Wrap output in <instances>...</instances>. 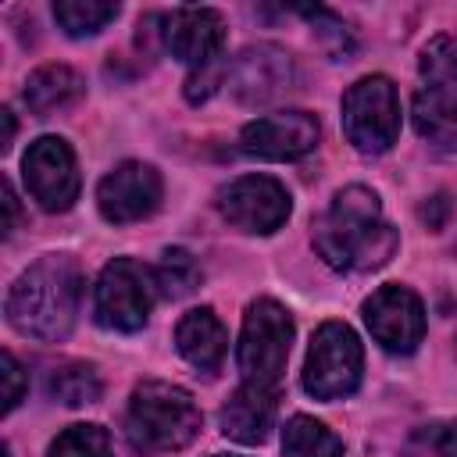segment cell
I'll use <instances>...</instances> for the list:
<instances>
[{"mask_svg": "<svg viewBox=\"0 0 457 457\" xmlns=\"http://www.w3.org/2000/svg\"><path fill=\"white\" fill-rule=\"evenodd\" d=\"M314 250L328 268L371 271L396 250V228L382 221V204L368 186H346L314 225Z\"/></svg>", "mask_w": 457, "mask_h": 457, "instance_id": "1", "label": "cell"}, {"mask_svg": "<svg viewBox=\"0 0 457 457\" xmlns=\"http://www.w3.org/2000/svg\"><path fill=\"white\" fill-rule=\"evenodd\" d=\"M82 303V271L68 253H50L21 271L7 293V321L32 339L57 343L71 332Z\"/></svg>", "mask_w": 457, "mask_h": 457, "instance_id": "2", "label": "cell"}, {"mask_svg": "<svg viewBox=\"0 0 457 457\" xmlns=\"http://www.w3.org/2000/svg\"><path fill=\"white\" fill-rule=\"evenodd\" d=\"M200 425H204V414L182 386L139 382L132 389V400L125 411V432L139 453L182 450L196 439Z\"/></svg>", "mask_w": 457, "mask_h": 457, "instance_id": "3", "label": "cell"}, {"mask_svg": "<svg viewBox=\"0 0 457 457\" xmlns=\"http://www.w3.org/2000/svg\"><path fill=\"white\" fill-rule=\"evenodd\" d=\"M289 343H293V318H289V311L282 303L268 300V296L253 300L246 307L243 332H239V353H236L243 382L275 389V382L286 371Z\"/></svg>", "mask_w": 457, "mask_h": 457, "instance_id": "4", "label": "cell"}, {"mask_svg": "<svg viewBox=\"0 0 457 457\" xmlns=\"http://www.w3.org/2000/svg\"><path fill=\"white\" fill-rule=\"evenodd\" d=\"M364 350L357 332L346 321H325L307 350L303 364V389L314 400H339L361 386Z\"/></svg>", "mask_w": 457, "mask_h": 457, "instance_id": "5", "label": "cell"}, {"mask_svg": "<svg viewBox=\"0 0 457 457\" xmlns=\"http://www.w3.org/2000/svg\"><path fill=\"white\" fill-rule=\"evenodd\" d=\"M343 132L361 154H386L400 132V96L386 75L357 79L343 96Z\"/></svg>", "mask_w": 457, "mask_h": 457, "instance_id": "6", "label": "cell"}, {"mask_svg": "<svg viewBox=\"0 0 457 457\" xmlns=\"http://www.w3.org/2000/svg\"><path fill=\"white\" fill-rule=\"evenodd\" d=\"M154 296H157L154 271L143 268L132 257H114L100 271V278H96L93 311H96V321L104 328L136 332V328L146 325V314L154 307Z\"/></svg>", "mask_w": 457, "mask_h": 457, "instance_id": "7", "label": "cell"}, {"mask_svg": "<svg viewBox=\"0 0 457 457\" xmlns=\"http://www.w3.org/2000/svg\"><path fill=\"white\" fill-rule=\"evenodd\" d=\"M289 207L293 204H289L286 186L268 175H243L218 193L221 218L228 225H236L243 232H257V236L282 228L289 218Z\"/></svg>", "mask_w": 457, "mask_h": 457, "instance_id": "8", "label": "cell"}, {"mask_svg": "<svg viewBox=\"0 0 457 457\" xmlns=\"http://www.w3.org/2000/svg\"><path fill=\"white\" fill-rule=\"evenodd\" d=\"M21 175L46 211H68L79 200V164L61 136H39L21 157Z\"/></svg>", "mask_w": 457, "mask_h": 457, "instance_id": "9", "label": "cell"}, {"mask_svg": "<svg viewBox=\"0 0 457 457\" xmlns=\"http://www.w3.org/2000/svg\"><path fill=\"white\" fill-rule=\"evenodd\" d=\"M364 325L389 353H414L425 336V307L407 286H382L364 300Z\"/></svg>", "mask_w": 457, "mask_h": 457, "instance_id": "10", "label": "cell"}, {"mask_svg": "<svg viewBox=\"0 0 457 457\" xmlns=\"http://www.w3.org/2000/svg\"><path fill=\"white\" fill-rule=\"evenodd\" d=\"M318 118L307 111H278V114H264L243 125L239 132V146L250 157H264V161H296L303 154H311L318 146Z\"/></svg>", "mask_w": 457, "mask_h": 457, "instance_id": "11", "label": "cell"}, {"mask_svg": "<svg viewBox=\"0 0 457 457\" xmlns=\"http://www.w3.org/2000/svg\"><path fill=\"white\" fill-rule=\"evenodd\" d=\"M296 82V64L282 46H246L228 68V89L239 104H271Z\"/></svg>", "mask_w": 457, "mask_h": 457, "instance_id": "12", "label": "cell"}, {"mask_svg": "<svg viewBox=\"0 0 457 457\" xmlns=\"http://www.w3.org/2000/svg\"><path fill=\"white\" fill-rule=\"evenodd\" d=\"M161 204V175L154 164L125 161L114 171H107L96 186V207L107 221L125 225L154 214Z\"/></svg>", "mask_w": 457, "mask_h": 457, "instance_id": "13", "label": "cell"}, {"mask_svg": "<svg viewBox=\"0 0 457 457\" xmlns=\"http://www.w3.org/2000/svg\"><path fill=\"white\" fill-rule=\"evenodd\" d=\"M161 39L179 61H186L189 68H204L221 57L225 21L211 7H179V11L164 14Z\"/></svg>", "mask_w": 457, "mask_h": 457, "instance_id": "14", "label": "cell"}, {"mask_svg": "<svg viewBox=\"0 0 457 457\" xmlns=\"http://www.w3.org/2000/svg\"><path fill=\"white\" fill-rule=\"evenodd\" d=\"M275 411H278V396L275 389L268 386H253V382H243L228 403L221 407V432L236 443H264L271 425H275Z\"/></svg>", "mask_w": 457, "mask_h": 457, "instance_id": "15", "label": "cell"}, {"mask_svg": "<svg viewBox=\"0 0 457 457\" xmlns=\"http://www.w3.org/2000/svg\"><path fill=\"white\" fill-rule=\"evenodd\" d=\"M175 346L196 371L214 375L225 361L228 336H225V325L218 321V314L211 307H193L189 314H182V321L175 328Z\"/></svg>", "mask_w": 457, "mask_h": 457, "instance_id": "16", "label": "cell"}, {"mask_svg": "<svg viewBox=\"0 0 457 457\" xmlns=\"http://www.w3.org/2000/svg\"><path fill=\"white\" fill-rule=\"evenodd\" d=\"M82 89H86V82H82V75L75 68H68V64H43V68H36L29 75L21 96H25V104H29L32 114L46 118L54 111L75 104L82 96Z\"/></svg>", "mask_w": 457, "mask_h": 457, "instance_id": "17", "label": "cell"}, {"mask_svg": "<svg viewBox=\"0 0 457 457\" xmlns=\"http://www.w3.org/2000/svg\"><path fill=\"white\" fill-rule=\"evenodd\" d=\"M414 129L439 150H457V96L443 89H421L414 96Z\"/></svg>", "mask_w": 457, "mask_h": 457, "instance_id": "18", "label": "cell"}, {"mask_svg": "<svg viewBox=\"0 0 457 457\" xmlns=\"http://www.w3.org/2000/svg\"><path fill=\"white\" fill-rule=\"evenodd\" d=\"M282 457H343V439L321 421L296 414L282 428Z\"/></svg>", "mask_w": 457, "mask_h": 457, "instance_id": "19", "label": "cell"}, {"mask_svg": "<svg viewBox=\"0 0 457 457\" xmlns=\"http://www.w3.org/2000/svg\"><path fill=\"white\" fill-rule=\"evenodd\" d=\"M104 393V382L96 375L93 364H61L50 371V396H57L64 407H82V403H96Z\"/></svg>", "mask_w": 457, "mask_h": 457, "instance_id": "20", "label": "cell"}, {"mask_svg": "<svg viewBox=\"0 0 457 457\" xmlns=\"http://www.w3.org/2000/svg\"><path fill=\"white\" fill-rule=\"evenodd\" d=\"M154 282H157V293H164L168 300H182L200 286V264L189 250L168 246L161 253V264L154 268Z\"/></svg>", "mask_w": 457, "mask_h": 457, "instance_id": "21", "label": "cell"}, {"mask_svg": "<svg viewBox=\"0 0 457 457\" xmlns=\"http://www.w3.org/2000/svg\"><path fill=\"white\" fill-rule=\"evenodd\" d=\"M54 18L68 36H96L107 21L118 18V4H107V0H57Z\"/></svg>", "mask_w": 457, "mask_h": 457, "instance_id": "22", "label": "cell"}, {"mask_svg": "<svg viewBox=\"0 0 457 457\" xmlns=\"http://www.w3.org/2000/svg\"><path fill=\"white\" fill-rule=\"evenodd\" d=\"M46 457H114V446H111L107 428H100V425H71L50 443Z\"/></svg>", "mask_w": 457, "mask_h": 457, "instance_id": "23", "label": "cell"}, {"mask_svg": "<svg viewBox=\"0 0 457 457\" xmlns=\"http://www.w3.org/2000/svg\"><path fill=\"white\" fill-rule=\"evenodd\" d=\"M421 75L432 82V89L457 96V36H436L421 50Z\"/></svg>", "mask_w": 457, "mask_h": 457, "instance_id": "24", "label": "cell"}, {"mask_svg": "<svg viewBox=\"0 0 457 457\" xmlns=\"http://www.w3.org/2000/svg\"><path fill=\"white\" fill-rule=\"evenodd\" d=\"M300 14L311 21L318 43L325 46V54L332 61H346L353 54V36H350V29H346V21L339 14H332L325 7H300Z\"/></svg>", "mask_w": 457, "mask_h": 457, "instance_id": "25", "label": "cell"}, {"mask_svg": "<svg viewBox=\"0 0 457 457\" xmlns=\"http://www.w3.org/2000/svg\"><path fill=\"white\" fill-rule=\"evenodd\" d=\"M221 57L218 61H211V64H204V68H193L189 71V79H186V100L189 104H204V100H211V93L221 86Z\"/></svg>", "mask_w": 457, "mask_h": 457, "instance_id": "26", "label": "cell"}, {"mask_svg": "<svg viewBox=\"0 0 457 457\" xmlns=\"http://www.w3.org/2000/svg\"><path fill=\"white\" fill-rule=\"evenodd\" d=\"M0 368H4V411H14L18 400H21V393H25V375H21V364L14 361L11 350H4Z\"/></svg>", "mask_w": 457, "mask_h": 457, "instance_id": "27", "label": "cell"}, {"mask_svg": "<svg viewBox=\"0 0 457 457\" xmlns=\"http://www.w3.org/2000/svg\"><path fill=\"white\" fill-rule=\"evenodd\" d=\"M432 446L439 457H457V421L432 425Z\"/></svg>", "mask_w": 457, "mask_h": 457, "instance_id": "28", "label": "cell"}, {"mask_svg": "<svg viewBox=\"0 0 457 457\" xmlns=\"http://www.w3.org/2000/svg\"><path fill=\"white\" fill-rule=\"evenodd\" d=\"M4 207H7V225H4V232L11 236L14 225H18V196H14V186H11V182H4Z\"/></svg>", "mask_w": 457, "mask_h": 457, "instance_id": "29", "label": "cell"}, {"mask_svg": "<svg viewBox=\"0 0 457 457\" xmlns=\"http://www.w3.org/2000/svg\"><path fill=\"white\" fill-rule=\"evenodd\" d=\"M211 457H236V453H211Z\"/></svg>", "mask_w": 457, "mask_h": 457, "instance_id": "30", "label": "cell"}]
</instances>
